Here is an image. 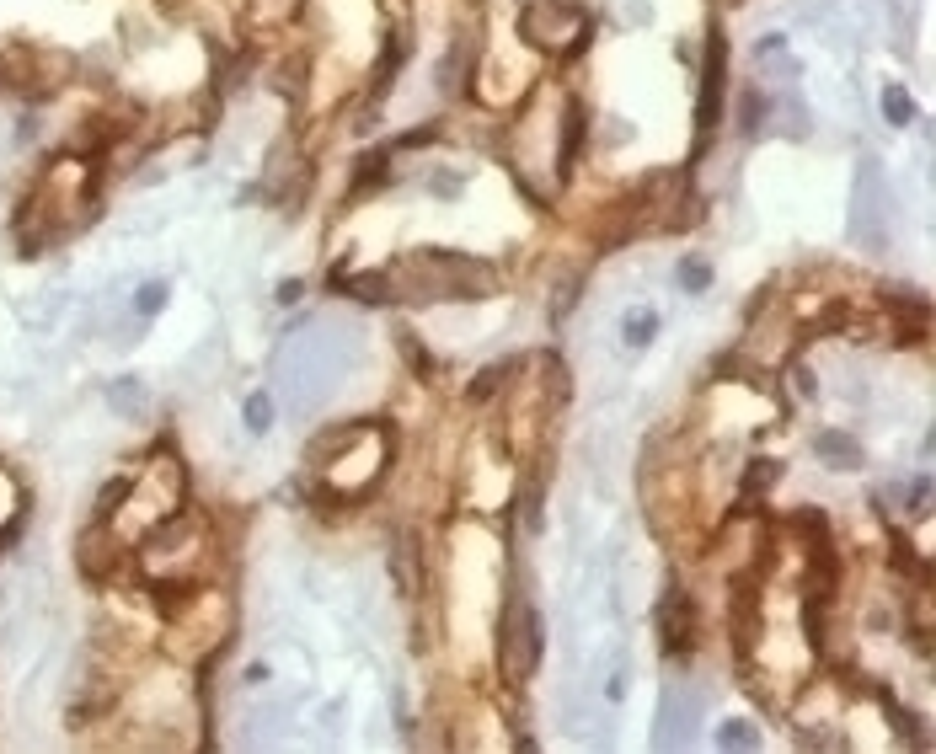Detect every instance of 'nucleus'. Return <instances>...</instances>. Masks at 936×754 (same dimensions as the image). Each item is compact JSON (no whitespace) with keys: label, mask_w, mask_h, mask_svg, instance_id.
I'll return each instance as SVG.
<instances>
[{"label":"nucleus","mask_w":936,"mask_h":754,"mask_svg":"<svg viewBox=\"0 0 936 754\" xmlns=\"http://www.w3.org/2000/svg\"><path fill=\"white\" fill-rule=\"evenodd\" d=\"M535 658H541V621H535V610L519 599V605H509V615H503V674H509V680H525L535 669Z\"/></svg>","instance_id":"f257e3e1"},{"label":"nucleus","mask_w":936,"mask_h":754,"mask_svg":"<svg viewBox=\"0 0 936 754\" xmlns=\"http://www.w3.org/2000/svg\"><path fill=\"white\" fill-rule=\"evenodd\" d=\"M717 102H723V43L712 38V59H707V97H701V140L717 123Z\"/></svg>","instance_id":"f03ea898"},{"label":"nucleus","mask_w":936,"mask_h":754,"mask_svg":"<svg viewBox=\"0 0 936 754\" xmlns=\"http://www.w3.org/2000/svg\"><path fill=\"white\" fill-rule=\"evenodd\" d=\"M664 648L669 653L690 648V605L680 594H669V605H664Z\"/></svg>","instance_id":"7ed1b4c3"},{"label":"nucleus","mask_w":936,"mask_h":754,"mask_svg":"<svg viewBox=\"0 0 936 754\" xmlns=\"http://www.w3.org/2000/svg\"><path fill=\"white\" fill-rule=\"evenodd\" d=\"M653 332H658V316H626V343L632 348H642Z\"/></svg>","instance_id":"20e7f679"},{"label":"nucleus","mask_w":936,"mask_h":754,"mask_svg":"<svg viewBox=\"0 0 936 754\" xmlns=\"http://www.w3.org/2000/svg\"><path fill=\"white\" fill-rule=\"evenodd\" d=\"M717 744H733V749H749L755 744V733H749V722H723V733H717Z\"/></svg>","instance_id":"39448f33"},{"label":"nucleus","mask_w":936,"mask_h":754,"mask_svg":"<svg viewBox=\"0 0 936 754\" xmlns=\"http://www.w3.org/2000/svg\"><path fill=\"white\" fill-rule=\"evenodd\" d=\"M268 418H273V407H268V396H252V402H247V423L257 428V434H263V428H268Z\"/></svg>","instance_id":"423d86ee"},{"label":"nucleus","mask_w":936,"mask_h":754,"mask_svg":"<svg viewBox=\"0 0 936 754\" xmlns=\"http://www.w3.org/2000/svg\"><path fill=\"white\" fill-rule=\"evenodd\" d=\"M883 113L894 118V123H904V118H910V97H904V91H888V97H883Z\"/></svg>","instance_id":"0eeeda50"},{"label":"nucleus","mask_w":936,"mask_h":754,"mask_svg":"<svg viewBox=\"0 0 936 754\" xmlns=\"http://www.w3.org/2000/svg\"><path fill=\"white\" fill-rule=\"evenodd\" d=\"M161 300H166V284H145V289H140V311H145V316H156Z\"/></svg>","instance_id":"6e6552de"},{"label":"nucleus","mask_w":936,"mask_h":754,"mask_svg":"<svg viewBox=\"0 0 936 754\" xmlns=\"http://www.w3.org/2000/svg\"><path fill=\"white\" fill-rule=\"evenodd\" d=\"M819 455H830V460H856V450H851L846 439H835V434H830V439H819Z\"/></svg>","instance_id":"1a4fd4ad"},{"label":"nucleus","mask_w":936,"mask_h":754,"mask_svg":"<svg viewBox=\"0 0 936 754\" xmlns=\"http://www.w3.org/2000/svg\"><path fill=\"white\" fill-rule=\"evenodd\" d=\"M680 284H690V289H701V284H707V268H701V263H690V268H680Z\"/></svg>","instance_id":"9d476101"}]
</instances>
